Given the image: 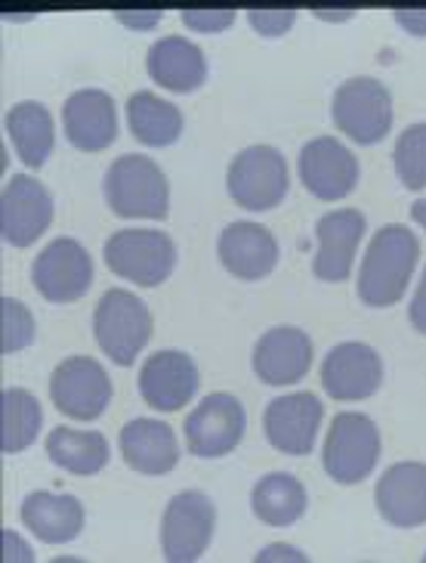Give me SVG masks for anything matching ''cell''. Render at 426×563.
I'll return each instance as SVG.
<instances>
[{"instance_id":"obj_1","label":"cell","mask_w":426,"mask_h":563,"mask_svg":"<svg viewBox=\"0 0 426 563\" xmlns=\"http://www.w3.org/2000/svg\"><path fill=\"white\" fill-rule=\"evenodd\" d=\"M421 261L417 235L402 223H386L371 239L359 269V298L368 307L386 310L405 298L411 273Z\"/></svg>"},{"instance_id":"obj_2","label":"cell","mask_w":426,"mask_h":563,"mask_svg":"<svg viewBox=\"0 0 426 563\" xmlns=\"http://www.w3.org/2000/svg\"><path fill=\"white\" fill-rule=\"evenodd\" d=\"M102 192L109 208L117 217H143V220H165L170 211V186L167 174L146 155H121L105 170Z\"/></svg>"},{"instance_id":"obj_3","label":"cell","mask_w":426,"mask_h":563,"mask_svg":"<svg viewBox=\"0 0 426 563\" xmlns=\"http://www.w3.org/2000/svg\"><path fill=\"white\" fill-rule=\"evenodd\" d=\"M93 332L99 350L115 365H133L152 338V313L146 300L127 288H109L97 303Z\"/></svg>"},{"instance_id":"obj_4","label":"cell","mask_w":426,"mask_h":563,"mask_svg":"<svg viewBox=\"0 0 426 563\" xmlns=\"http://www.w3.org/2000/svg\"><path fill=\"white\" fill-rule=\"evenodd\" d=\"M105 266L121 279L158 288L177 269V245L167 232L158 230H117L105 242Z\"/></svg>"},{"instance_id":"obj_5","label":"cell","mask_w":426,"mask_h":563,"mask_svg":"<svg viewBox=\"0 0 426 563\" xmlns=\"http://www.w3.org/2000/svg\"><path fill=\"white\" fill-rule=\"evenodd\" d=\"M330 115L337 131L346 133L352 143L374 146L393 128V93L378 78H349L334 90Z\"/></svg>"},{"instance_id":"obj_6","label":"cell","mask_w":426,"mask_h":563,"mask_svg":"<svg viewBox=\"0 0 426 563\" xmlns=\"http://www.w3.org/2000/svg\"><path fill=\"white\" fill-rule=\"evenodd\" d=\"M325 474L340 486H359L380 462L378 424L361 412H340L330 421L325 440Z\"/></svg>"},{"instance_id":"obj_7","label":"cell","mask_w":426,"mask_h":563,"mask_svg":"<svg viewBox=\"0 0 426 563\" xmlns=\"http://www.w3.org/2000/svg\"><path fill=\"white\" fill-rule=\"evenodd\" d=\"M291 186L288 162L272 146H247L232 158L226 170V189L232 201L245 211H272L284 201Z\"/></svg>"},{"instance_id":"obj_8","label":"cell","mask_w":426,"mask_h":563,"mask_svg":"<svg viewBox=\"0 0 426 563\" xmlns=\"http://www.w3.org/2000/svg\"><path fill=\"white\" fill-rule=\"evenodd\" d=\"M112 378L93 356H68L49 375V399L75 421H97L112 402Z\"/></svg>"},{"instance_id":"obj_9","label":"cell","mask_w":426,"mask_h":563,"mask_svg":"<svg viewBox=\"0 0 426 563\" xmlns=\"http://www.w3.org/2000/svg\"><path fill=\"white\" fill-rule=\"evenodd\" d=\"M216 530V508L204 493L189 489L167 501L161 517V551L170 563L198 561Z\"/></svg>"},{"instance_id":"obj_10","label":"cell","mask_w":426,"mask_h":563,"mask_svg":"<svg viewBox=\"0 0 426 563\" xmlns=\"http://www.w3.org/2000/svg\"><path fill=\"white\" fill-rule=\"evenodd\" d=\"M247 428L245 406L232 394H211L186 418V446L198 459H223L242 443Z\"/></svg>"},{"instance_id":"obj_11","label":"cell","mask_w":426,"mask_h":563,"mask_svg":"<svg viewBox=\"0 0 426 563\" xmlns=\"http://www.w3.org/2000/svg\"><path fill=\"white\" fill-rule=\"evenodd\" d=\"M32 279L49 303H75L93 285V261L78 239H56L34 257Z\"/></svg>"},{"instance_id":"obj_12","label":"cell","mask_w":426,"mask_h":563,"mask_svg":"<svg viewBox=\"0 0 426 563\" xmlns=\"http://www.w3.org/2000/svg\"><path fill=\"white\" fill-rule=\"evenodd\" d=\"M300 180L315 199L340 201L359 186V158L337 136H315L296 158Z\"/></svg>"},{"instance_id":"obj_13","label":"cell","mask_w":426,"mask_h":563,"mask_svg":"<svg viewBox=\"0 0 426 563\" xmlns=\"http://www.w3.org/2000/svg\"><path fill=\"white\" fill-rule=\"evenodd\" d=\"M53 223V196L29 174H13L0 199V235L13 249L34 245Z\"/></svg>"},{"instance_id":"obj_14","label":"cell","mask_w":426,"mask_h":563,"mask_svg":"<svg viewBox=\"0 0 426 563\" xmlns=\"http://www.w3.org/2000/svg\"><path fill=\"white\" fill-rule=\"evenodd\" d=\"M383 384V360L374 347L361 341H346L330 347L322 363V387L337 402L371 399Z\"/></svg>"},{"instance_id":"obj_15","label":"cell","mask_w":426,"mask_h":563,"mask_svg":"<svg viewBox=\"0 0 426 563\" xmlns=\"http://www.w3.org/2000/svg\"><path fill=\"white\" fill-rule=\"evenodd\" d=\"M325 418V406L315 394H288L272 399L262 415V431L269 446L281 455H310L315 449V437Z\"/></svg>"},{"instance_id":"obj_16","label":"cell","mask_w":426,"mask_h":563,"mask_svg":"<svg viewBox=\"0 0 426 563\" xmlns=\"http://www.w3.org/2000/svg\"><path fill=\"white\" fill-rule=\"evenodd\" d=\"M368 230V220L359 208H337L315 223L318 251L312 257V273L322 282H346L356 264L361 235Z\"/></svg>"},{"instance_id":"obj_17","label":"cell","mask_w":426,"mask_h":563,"mask_svg":"<svg viewBox=\"0 0 426 563\" xmlns=\"http://www.w3.org/2000/svg\"><path fill=\"white\" fill-rule=\"evenodd\" d=\"M198 390V365L182 350H158L139 368V394L158 412H180Z\"/></svg>"},{"instance_id":"obj_18","label":"cell","mask_w":426,"mask_h":563,"mask_svg":"<svg viewBox=\"0 0 426 563\" xmlns=\"http://www.w3.org/2000/svg\"><path fill=\"white\" fill-rule=\"evenodd\" d=\"M254 375L269 387H288L306 378L312 368L310 334L296 325H276L254 347Z\"/></svg>"},{"instance_id":"obj_19","label":"cell","mask_w":426,"mask_h":563,"mask_svg":"<svg viewBox=\"0 0 426 563\" xmlns=\"http://www.w3.org/2000/svg\"><path fill=\"white\" fill-rule=\"evenodd\" d=\"M216 254H220V264L226 266L235 279L260 282L279 264V242L260 223L235 220L220 232Z\"/></svg>"},{"instance_id":"obj_20","label":"cell","mask_w":426,"mask_h":563,"mask_svg":"<svg viewBox=\"0 0 426 563\" xmlns=\"http://www.w3.org/2000/svg\"><path fill=\"white\" fill-rule=\"evenodd\" d=\"M380 517L395 530H417L426 523V464H393L374 489Z\"/></svg>"},{"instance_id":"obj_21","label":"cell","mask_w":426,"mask_h":563,"mask_svg":"<svg viewBox=\"0 0 426 563\" xmlns=\"http://www.w3.org/2000/svg\"><path fill=\"white\" fill-rule=\"evenodd\" d=\"M63 128H66L68 143L81 152L109 150L117 140V109L115 100L97 90H75L63 106Z\"/></svg>"},{"instance_id":"obj_22","label":"cell","mask_w":426,"mask_h":563,"mask_svg":"<svg viewBox=\"0 0 426 563\" xmlns=\"http://www.w3.org/2000/svg\"><path fill=\"white\" fill-rule=\"evenodd\" d=\"M121 455L131 471L146 477H165L180 464V443L177 433L165 421L155 418H133L121 428L117 437Z\"/></svg>"},{"instance_id":"obj_23","label":"cell","mask_w":426,"mask_h":563,"mask_svg":"<svg viewBox=\"0 0 426 563\" xmlns=\"http://www.w3.org/2000/svg\"><path fill=\"white\" fill-rule=\"evenodd\" d=\"M146 68L152 81L173 93H195L198 87L208 81L204 51L195 41L180 37V34L158 37L146 53Z\"/></svg>"},{"instance_id":"obj_24","label":"cell","mask_w":426,"mask_h":563,"mask_svg":"<svg viewBox=\"0 0 426 563\" xmlns=\"http://www.w3.org/2000/svg\"><path fill=\"white\" fill-rule=\"evenodd\" d=\"M22 523L44 545H66L83 530V505L68 493H32L22 501Z\"/></svg>"},{"instance_id":"obj_25","label":"cell","mask_w":426,"mask_h":563,"mask_svg":"<svg viewBox=\"0 0 426 563\" xmlns=\"http://www.w3.org/2000/svg\"><path fill=\"white\" fill-rule=\"evenodd\" d=\"M310 508L306 486L294 474L272 471L250 489V511L266 527H294Z\"/></svg>"},{"instance_id":"obj_26","label":"cell","mask_w":426,"mask_h":563,"mask_svg":"<svg viewBox=\"0 0 426 563\" xmlns=\"http://www.w3.org/2000/svg\"><path fill=\"white\" fill-rule=\"evenodd\" d=\"M7 133L16 146V155L25 162V165L37 170V167L47 165L49 152H53V143H56V128H53V115L44 102H16L7 118Z\"/></svg>"},{"instance_id":"obj_27","label":"cell","mask_w":426,"mask_h":563,"mask_svg":"<svg viewBox=\"0 0 426 563\" xmlns=\"http://www.w3.org/2000/svg\"><path fill=\"white\" fill-rule=\"evenodd\" d=\"M127 124L133 136L152 150L173 146L182 136V112L152 90H136L127 100Z\"/></svg>"},{"instance_id":"obj_28","label":"cell","mask_w":426,"mask_h":563,"mask_svg":"<svg viewBox=\"0 0 426 563\" xmlns=\"http://www.w3.org/2000/svg\"><path fill=\"white\" fill-rule=\"evenodd\" d=\"M47 455L56 467L75 477H93L109 464V440L99 431L56 428L47 437Z\"/></svg>"},{"instance_id":"obj_29","label":"cell","mask_w":426,"mask_h":563,"mask_svg":"<svg viewBox=\"0 0 426 563\" xmlns=\"http://www.w3.org/2000/svg\"><path fill=\"white\" fill-rule=\"evenodd\" d=\"M44 424L41 402L22 387H3L0 394V449L3 455H19L37 440Z\"/></svg>"},{"instance_id":"obj_30","label":"cell","mask_w":426,"mask_h":563,"mask_svg":"<svg viewBox=\"0 0 426 563\" xmlns=\"http://www.w3.org/2000/svg\"><path fill=\"white\" fill-rule=\"evenodd\" d=\"M395 177L405 189H424L426 186V121H417L399 133L393 150Z\"/></svg>"},{"instance_id":"obj_31","label":"cell","mask_w":426,"mask_h":563,"mask_svg":"<svg viewBox=\"0 0 426 563\" xmlns=\"http://www.w3.org/2000/svg\"><path fill=\"white\" fill-rule=\"evenodd\" d=\"M34 334H37V325H34L32 310L10 295L0 298V350H3V356H13L19 350L34 344Z\"/></svg>"},{"instance_id":"obj_32","label":"cell","mask_w":426,"mask_h":563,"mask_svg":"<svg viewBox=\"0 0 426 563\" xmlns=\"http://www.w3.org/2000/svg\"><path fill=\"white\" fill-rule=\"evenodd\" d=\"M247 22L262 37H281V34L291 32V25L296 22V10H291V7H281V10H247Z\"/></svg>"},{"instance_id":"obj_33","label":"cell","mask_w":426,"mask_h":563,"mask_svg":"<svg viewBox=\"0 0 426 563\" xmlns=\"http://www.w3.org/2000/svg\"><path fill=\"white\" fill-rule=\"evenodd\" d=\"M235 16H238L235 10H182V25L192 32L213 34L229 29Z\"/></svg>"},{"instance_id":"obj_34","label":"cell","mask_w":426,"mask_h":563,"mask_svg":"<svg viewBox=\"0 0 426 563\" xmlns=\"http://www.w3.org/2000/svg\"><path fill=\"white\" fill-rule=\"evenodd\" d=\"M408 319H411V325H414L417 332L426 334V269H424V276H421V285H417V291H414V298H411Z\"/></svg>"},{"instance_id":"obj_35","label":"cell","mask_w":426,"mask_h":563,"mask_svg":"<svg viewBox=\"0 0 426 563\" xmlns=\"http://www.w3.org/2000/svg\"><path fill=\"white\" fill-rule=\"evenodd\" d=\"M393 19L414 37H426V10H393Z\"/></svg>"},{"instance_id":"obj_36","label":"cell","mask_w":426,"mask_h":563,"mask_svg":"<svg viewBox=\"0 0 426 563\" xmlns=\"http://www.w3.org/2000/svg\"><path fill=\"white\" fill-rule=\"evenodd\" d=\"M115 19L127 29H155L165 19V13L161 10H146V13H117Z\"/></svg>"},{"instance_id":"obj_37","label":"cell","mask_w":426,"mask_h":563,"mask_svg":"<svg viewBox=\"0 0 426 563\" xmlns=\"http://www.w3.org/2000/svg\"><path fill=\"white\" fill-rule=\"evenodd\" d=\"M3 561H34V554L29 551V545L19 542L16 532L3 530Z\"/></svg>"},{"instance_id":"obj_38","label":"cell","mask_w":426,"mask_h":563,"mask_svg":"<svg viewBox=\"0 0 426 563\" xmlns=\"http://www.w3.org/2000/svg\"><path fill=\"white\" fill-rule=\"evenodd\" d=\"M266 561H306V554L303 551H296L291 545H269L262 554H257V563H266Z\"/></svg>"},{"instance_id":"obj_39","label":"cell","mask_w":426,"mask_h":563,"mask_svg":"<svg viewBox=\"0 0 426 563\" xmlns=\"http://www.w3.org/2000/svg\"><path fill=\"white\" fill-rule=\"evenodd\" d=\"M312 13L318 19H325V22H344V19L356 16V10H325V7H315Z\"/></svg>"},{"instance_id":"obj_40","label":"cell","mask_w":426,"mask_h":563,"mask_svg":"<svg viewBox=\"0 0 426 563\" xmlns=\"http://www.w3.org/2000/svg\"><path fill=\"white\" fill-rule=\"evenodd\" d=\"M411 217H414V223L417 227H424L426 230V199H417L411 205Z\"/></svg>"},{"instance_id":"obj_41","label":"cell","mask_w":426,"mask_h":563,"mask_svg":"<svg viewBox=\"0 0 426 563\" xmlns=\"http://www.w3.org/2000/svg\"><path fill=\"white\" fill-rule=\"evenodd\" d=\"M424 561H426V554H424Z\"/></svg>"}]
</instances>
